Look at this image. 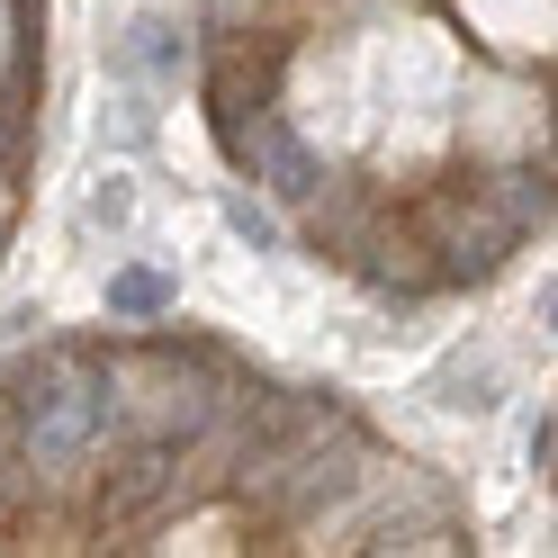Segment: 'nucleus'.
I'll return each instance as SVG.
<instances>
[{
  "mask_svg": "<svg viewBox=\"0 0 558 558\" xmlns=\"http://www.w3.org/2000/svg\"><path fill=\"white\" fill-rule=\"evenodd\" d=\"M190 460H198V450H181L171 433H118L109 441V477H99V541L135 549L145 532H162V522L198 496Z\"/></svg>",
  "mask_w": 558,
  "mask_h": 558,
  "instance_id": "f257e3e1",
  "label": "nucleus"
},
{
  "mask_svg": "<svg viewBox=\"0 0 558 558\" xmlns=\"http://www.w3.org/2000/svg\"><path fill=\"white\" fill-rule=\"evenodd\" d=\"M414 243H424V262H433V289H486V279L522 253V226L477 181H450V190L424 198Z\"/></svg>",
  "mask_w": 558,
  "mask_h": 558,
  "instance_id": "f03ea898",
  "label": "nucleus"
},
{
  "mask_svg": "<svg viewBox=\"0 0 558 558\" xmlns=\"http://www.w3.org/2000/svg\"><path fill=\"white\" fill-rule=\"evenodd\" d=\"M253 181H270V198L306 207V198L325 190V154L306 145V135L279 118V109H262V118H253Z\"/></svg>",
  "mask_w": 558,
  "mask_h": 558,
  "instance_id": "7ed1b4c3",
  "label": "nucleus"
},
{
  "mask_svg": "<svg viewBox=\"0 0 558 558\" xmlns=\"http://www.w3.org/2000/svg\"><path fill=\"white\" fill-rule=\"evenodd\" d=\"M369 226H378V198L352 190V181H325L316 198H306V234H316V253H325V262H352Z\"/></svg>",
  "mask_w": 558,
  "mask_h": 558,
  "instance_id": "20e7f679",
  "label": "nucleus"
},
{
  "mask_svg": "<svg viewBox=\"0 0 558 558\" xmlns=\"http://www.w3.org/2000/svg\"><path fill=\"white\" fill-rule=\"evenodd\" d=\"M118 73L126 82H181L190 73V37H181V27H171V19H126L118 27Z\"/></svg>",
  "mask_w": 558,
  "mask_h": 558,
  "instance_id": "39448f33",
  "label": "nucleus"
},
{
  "mask_svg": "<svg viewBox=\"0 0 558 558\" xmlns=\"http://www.w3.org/2000/svg\"><path fill=\"white\" fill-rule=\"evenodd\" d=\"M171 306H181V279H171L162 262L109 270V316H118V325H154V316H171Z\"/></svg>",
  "mask_w": 558,
  "mask_h": 558,
  "instance_id": "423d86ee",
  "label": "nucleus"
},
{
  "mask_svg": "<svg viewBox=\"0 0 558 558\" xmlns=\"http://www.w3.org/2000/svg\"><path fill=\"white\" fill-rule=\"evenodd\" d=\"M477 190L522 226V243L549 234V207H558V198H549V162H513V171H496V181H477Z\"/></svg>",
  "mask_w": 558,
  "mask_h": 558,
  "instance_id": "0eeeda50",
  "label": "nucleus"
},
{
  "mask_svg": "<svg viewBox=\"0 0 558 558\" xmlns=\"http://www.w3.org/2000/svg\"><path fill=\"white\" fill-rule=\"evenodd\" d=\"M433 405L486 414V405H496V361H486V352H450V361L433 369Z\"/></svg>",
  "mask_w": 558,
  "mask_h": 558,
  "instance_id": "6e6552de",
  "label": "nucleus"
},
{
  "mask_svg": "<svg viewBox=\"0 0 558 558\" xmlns=\"http://www.w3.org/2000/svg\"><path fill=\"white\" fill-rule=\"evenodd\" d=\"M27 135H37V109H27V63H19V82L0 90V171L27 154Z\"/></svg>",
  "mask_w": 558,
  "mask_h": 558,
  "instance_id": "1a4fd4ad",
  "label": "nucleus"
},
{
  "mask_svg": "<svg viewBox=\"0 0 558 558\" xmlns=\"http://www.w3.org/2000/svg\"><path fill=\"white\" fill-rule=\"evenodd\" d=\"M226 226H234V243H253V253H279V217L253 190H226Z\"/></svg>",
  "mask_w": 558,
  "mask_h": 558,
  "instance_id": "9d476101",
  "label": "nucleus"
},
{
  "mask_svg": "<svg viewBox=\"0 0 558 558\" xmlns=\"http://www.w3.org/2000/svg\"><path fill=\"white\" fill-rule=\"evenodd\" d=\"M126 207H135V190H126V181H99L82 217H90V226H126Z\"/></svg>",
  "mask_w": 558,
  "mask_h": 558,
  "instance_id": "9b49d317",
  "label": "nucleus"
},
{
  "mask_svg": "<svg viewBox=\"0 0 558 558\" xmlns=\"http://www.w3.org/2000/svg\"><path fill=\"white\" fill-rule=\"evenodd\" d=\"M0 243H10V198H0Z\"/></svg>",
  "mask_w": 558,
  "mask_h": 558,
  "instance_id": "f8f14e48",
  "label": "nucleus"
},
{
  "mask_svg": "<svg viewBox=\"0 0 558 558\" xmlns=\"http://www.w3.org/2000/svg\"><path fill=\"white\" fill-rule=\"evenodd\" d=\"M27 10H37V0H10V19H27Z\"/></svg>",
  "mask_w": 558,
  "mask_h": 558,
  "instance_id": "ddd939ff",
  "label": "nucleus"
}]
</instances>
